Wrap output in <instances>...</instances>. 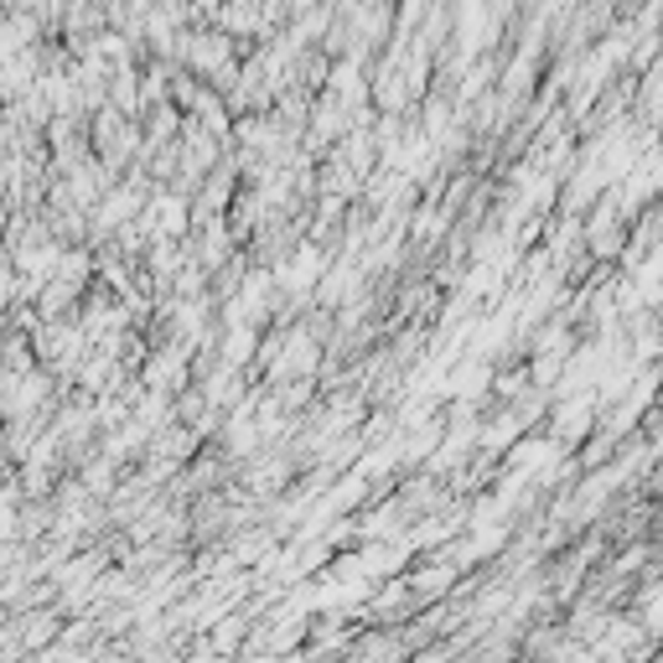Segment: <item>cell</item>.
Instances as JSON below:
<instances>
[{"label":"cell","instance_id":"cell-1","mask_svg":"<svg viewBox=\"0 0 663 663\" xmlns=\"http://www.w3.org/2000/svg\"><path fill=\"white\" fill-rule=\"evenodd\" d=\"M596 409H602V399H596V389L591 394H565V399H560V420H555V431H560V441H581L591 431V425H596Z\"/></svg>","mask_w":663,"mask_h":663}]
</instances>
